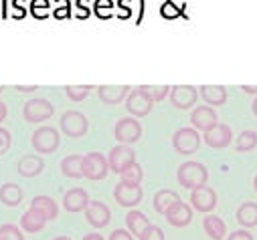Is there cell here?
<instances>
[{
  "mask_svg": "<svg viewBox=\"0 0 257 240\" xmlns=\"http://www.w3.org/2000/svg\"><path fill=\"white\" fill-rule=\"evenodd\" d=\"M176 178H178V184H180L182 188L195 190V188L207 184L209 170H207L205 164H201V162H184V164L178 168Z\"/></svg>",
  "mask_w": 257,
  "mask_h": 240,
  "instance_id": "cell-1",
  "label": "cell"
},
{
  "mask_svg": "<svg viewBox=\"0 0 257 240\" xmlns=\"http://www.w3.org/2000/svg\"><path fill=\"white\" fill-rule=\"evenodd\" d=\"M63 134L67 138H83L89 130V122L87 117L81 111H67L61 115V122H59Z\"/></svg>",
  "mask_w": 257,
  "mask_h": 240,
  "instance_id": "cell-2",
  "label": "cell"
},
{
  "mask_svg": "<svg viewBox=\"0 0 257 240\" xmlns=\"http://www.w3.org/2000/svg\"><path fill=\"white\" fill-rule=\"evenodd\" d=\"M172 146L180 156H192L201 146V136L192 128H180L172 136Z\"/></svg>",
  "mask_w": 257,
  "mask_h": 240,
  "instance_id": "cell-3",
  "label": "cell"
},
{
  "mask_svg": "<svg viewBox=\"0 0 257 240\" xmlns=\"http://www.w3.org/2000/svg\"><path fill=\"white\" fill-rule=\"evenodd\" d=\"M113 136L119 144H125V146L136 144L142 138V126L136 117H121L113 128Z\"/></svg>",
  "mask_w": 257,
  "mask_h": 240,
  "instance_id": "cell-4",
  "label": "cell"
},
{
  "mask_svg": "<svg viewBox=\"0 0 257 240\" xmlns=\"http://www.w3.org/2000/svg\"><path fill=\"white\" fill-rule=\"evenodd\" d=\"M31 144L39 154H53V152H57V148L61 144V138H59V132L55 128L45 126V128H39L33 134Z\"/></svg>",
  "mask_w": 257,
  "mask_h": 240,
  "instance_id": "cell-5",
  "label": "cell"
},
{
  "mask_svg": "<svg viewBox=\"0 0 257 240\" xmlns=\"http://www.w3.org/2000/svg\"><path fill=\"white\" fill-rule=\"evenodd\" d=\"M53 103L51 101H47V99H43V97H35V99H29L27 103H25V107H23V115H25V119L27 122H31V124H41V122H45V119H49L51 115H53Z\"/></svg>",
  "mask_w": 257,
  "mask_h": 240,
  "instance_id": "cell-6",
  "label": "cell"
},
{
  "mask_svg": "<svg viewBox=\"0 0 257 240\" xmlns=\"http://www.w3.org/2000/svg\"><path fill=\"white\" fill-rule=\"evenodd\" d=\"M109 172L107 158L99 152H89L83 156V178L87 180H103Z\"/></svg>",
  "mask_w": 257,
  "mask_h": 240,
  "instance_id": "cell-7",
  "label": "cell"
},
{
  "mask_svg": "<svg viewBox=\"0 0 257 240\" xmlns=\"http://www.w3.org/2000/svg\"><path fill=\"white\" fill-rule=\"evenodd\" d=\"M168 99L176 109L184 111V109L195 107V103L199 99V89L192 85H174V87H170Z\"/></svg>",
  "mask_w": 257,
  "mask_h": 240,
  "instance_id": "cell-8",
  "label": "cell"
},
{
  "mask_svg": "<svg viewBox=\"0 0 257 240\" xmlns=\"http://www.w3.org/2000/svg\"><path fill=\"white\" fill-rule=\"evenodd\" d=\"M134 162H136V152H134V148L125 146V144L115 146V148L109 152V156H107V166H109V170L115 172V174H121L127 166L134 164Z\"/></svg>",
  "mask_w": 257,
  "mask_h": 240,
  "instance_id": "cell-9",
  "label": "cell"
},
{
  "mask_svg": "<svg viewBox=\"0 0 257 240\" xmlns=\"http://www.w3.org/2000/svg\"><path fill=\"white\" fill-rule=\"evenodd\" d=\"M142 196H144V192H142L140 186L125 184V182H121V180H119V184L113 188V198H115V202H117L119 206H123V208H134V206H138V204L142 202Z\"/></svg>",
  "mask_w": 257,
  "mask_h": 240,
  "instance_id": "cell-10",
  "label": "cell"
},
{
  "mask_svg": "<svg viewBox=\"0 0 257 240\" xmlns=\"http://www.w3.org/2000/svg\"><path fill=\"white\" fill-rule=\"evenodd\" d=\"M217 192L213 190V188H209L207 184L205 186H199V188H195V190H190V206L195 208V210H199V212H211V210H215V206H217Z\"/></svg>",
  "mask_w": 257,
  "mask_h": 240,
  "instance_id": "cell-11",
  "label": "cell"
},
{
  "mask_svg": "<svg viewBox=\"0 0 257 240\" xmlns=\"http://www.w3.org/2000/svg\"><path fill=\"white\" fill-rule=\"evenodd\" d=\"M152 101L140 91V89H132L125 97V109L132 117H146L152 111Z\"/></svg>",
  "mask_w": 257,
  "mask_h": 240,
  "instance_id": "cell-12",
  "label": "cell"
},
{
  "mask_svg": "<svg viewBox=\"0 0 257 240\" xmlns=\"http://www.w3.org/2000/svg\"><path fill=\"white\" fill-rule=\"evenodd\" d=\"M190 124L195 126V130L207 132V130H211L213 126L219 124V115L215 113V109L211 105H199L190 113Z\"/></svg>",
  "mask_w": 257,
  "mask_h": 240,
  "instance_id": "cell-13",
  "label": "cell"
},
{
  "mask_svg": "<svg viewBox=\"0 0 257 240\" xmlns=\"http://www.w3.org/2000/svg\"><path fill=\"white\" fill-rule=\"evenodd\" d=\"M233 140V130L225 124H217L213 126L211 130L205 132V144L213 150H221V148H227Z\"/></svg>",
  "mask_w": 257,
  "mask_h": 240,
  "instance_id": "cell-14",
  "label": "cell"
},
{
  "mask_svg": "<svg viewBox=\"0 0 257 240\" xmlns=\"http://www.w3.org/2000/svg\"><path fill=\"white\" fill-rule=\"evenodd\" d=\"M85 220H87L89 226H93V228H103V226L109 224L111 212H109L107 204L97 202V200H95V202L89 200V204H87V208H85Z\"/></svg>",
  "mask_w": 257,
  "mask_h": 240,
  "instance_id": "cell-15",
  "label": "cell"
},
{
  "mask_svg": "<svg viewBox=\"0 0 257 240\" xmlns=\"http://www.w3.org/2000/svg\"><path fill=\"white\" fill-rule=\"evenodd\" d=\"M164 216H166V220H168L170 226L184 228V226H188L190 220H192V208H190L188 204H184L182 200H178V202H174V204L164 212Z\"/></svg>",
  "mask_w": 257,
  "mask_h": 240,
  "instance_id": "cell-16",
  "label": "cell"
},
{
  "mask_svg": "<svg viewBox=\"0 0 257 240\" xmlns=\"http://www.w3.org/2000/svg\"><path fill=\"white\" fill-rule=\"evenodd\" d=\"M87 204H89V194L83 188H71L63 196V206H65L67 212H81L87 208Z\"/></svg>",
  "mask_w": 257,
  "mask_h": 240,
  "instance_id": "cell-17",
  "label": "cell"
},
{
  "mask_svg": "<svg viewBox=\"0 0 257 240\" xmlns=\"http://www.w3.org/2000/svg\"><path fill=\"white\" fill-rule=\"evenodd\" d=\"M130 91H132L130 85H101V87L97 89L99 99H101L105 105H117V103H121V101L127 97V93H130Z\"/></svg>",
  "mask_w": 257,
  "mask_h": 240,
  "instance_id": "cell-18",
  "label": "cell"
},
{
  "mask_svg": "<svg viewBox=\"0 0 257 240\" xmlns=\"http://www.w3.org/2000/svg\"><path fill=\"white\" fill-rule=\"evenodd\" d=\"M199 93H201V99H205L207 105L211 107H221L227 103V89L223 85H203Z\"/></svg>",
  "mask_w": 257,
  "mask_h": 240,
  "instance_id": "cell-19",
  "label": "cell"
},
{
  "mask_svg": "<svg viewBox=\"0 0 257 240\" xmlns=\"http://www.w3.org/2000/svg\"><path fill=\"white\" fill-rule=\"evenodd\" d=\"M45 170V162L39 158V156H33V154H27L19 160V172L21 176L25 178H37L41 172Z\"/></svg>",
  "mask_w": 257,
  "mask_h": 240,
  "instance_id": "cell-20",
  "label": "cell"
},
{
  "mask_svg": "<svg viewBox=\"0 0 257 240\" xmlns=\"http://www.w3.org/2000/svg\"><path fill=\"white\" fill-rule=\"evenodd\" d=\"M61 172L65 178H73V180L83 178V156L73 154V156L63 158L61 160Z\"/></svg>",
  "mask_w": 257,
  "mask_h": 240,
  "instance_id": "cell-21",
  "label": "cell"
},
{
  "mask_svg": "<svg viewBox=\"0 0 257 240\" xmlns=\"http://www.w3.org/2000/svg\"><path fill=\"white\" fill-rule=\"evenodd\" d=\"M203 228L211 240H223L227 234V226H225L223 218H219L217 214H207L203 220Z\"/></svg>",
  "mask_w": 257,
  "mask_h": 240,
  "instance_id": "cell-22",
  "label": "cell"
},
{
  "mask_svg": "<svg viewBox=\"0 0 257 240\" xmlns=\"http://www.w3.org/2000/svg\"><path fill=\"white\" fill-rule=\"evenodd\" d=\"M31 208H35L39 214H43L45 220H55L57 214H59L57 202L53 198H49V196H37V198H33Z\"/></svg>",
  "mask_w": 257,
  "mask_h": 240,
  "instance_id": "cell-23",
  "label": "cell"
},
{
  "mask_svg": "<svg viewBox=\"0 0 257 240\" xmlns=\"http://www.w3.org/2000/svg\"><path fill=\"white\" fill-rule=\"evenodd\" d=\"M237 222L243 228H253L257 226V204L255 202H243L237 208Z\"/></svg>",
  "mask_w": 257,
  "mask_h": 240,
  "instance_id": "cell-24",
  "label": "cell"
},
{
  "mask_svg": "<svg viewBox=\"0 0 257 240\" xmlns=\"http://www.w3.org/2000/svg\"><path fill=\"white\" fill-rule=\"evenodd\" d=\"M25 194H23V188L15 182H9L5 186H0V202L7 204V206H19L23 202Z\"/></svg>",
  "mask_w": 257,
  "mask_h": 240,
  "instance_id": "cell-25",
  "label": "cell"
},
{
  "mask_svg": "<svg viewBox=\"0 0 257 240\" xmlns=\"http://www.w3.org/2000/svg\"><path fill=\"white\" fill-rule=\"evenodd\" d=\"M45 224H47L45 216L39 214L35 208L27 210V212L23 214V218H21V226H23L25 232H33V234H35V232H41V230L45 228Z\"/></svg>",
  "mask_w": 257,
  "mask_h": 240,
  "instance_id": "cell-26",
  "label": "cell"
},
{
  "mask_svg": "<svg viewBox=\"0 0 257 240\" xmlns=\"http://www.w3.org/2000/svg\"><path fill=\"white\" fill-rule=\"evenodd\" d=\"M148 224H150L148 218L140 210H130L125 214V226H127V230L132 232V236H136V238L146 230Z\"/></svg>",
  "mask_w": 257,
  "mask_h": 240,
  "instance_id": "cell-27",
  "label": "cell"
},
{
  "mask_svg": "<svg viewBox=\"0 0 257 240\" xmlns=\"http://www.w3.org/2000/svg\"><path fill=\"white\" fill-rule=\"evenodd\" d=\"M178 200H180V196H178L174 190H160V192H156L152 204H154V210H156L158 214H164V212H166L174 202H178Z\"/></svg>",
  "mask_w": 257,
  "mask_h": 240,
  "instance_id": "cell-28",
  "label": "cell"
},
{
  "mask_svg": "<svg viewBox=\"0 0 257 240\" xmlns=\"http://www.w3.org/2000/svg\"><path fill=\"white\" fill-rule=\"evenodd\" d=\"M257 148V132L255 130H245L239 134V138L235 140V150L239 154H245V152H251Z\"/></svg>",
  "mask_w": 257,
  "mask_h": 240,
  "instance_id": "cell-29",
  "label": "cell"
},
{
  "mask_svg": "<svg viewBox=\"0 0 257 240\" xmlns=\"http://www.w3.org/2000/svg\"><path fill=\"white\" fill-rule=\"evenodd\" d=\"M119 178H121V182H125V184L140 186L142 178H144V170H142V166H140L138 162H134V164H130V166H127V168L119 174Z\"/></svg>",
  "mask_w": 257,
  "mask_h": 240,
  "instance_id": "cell-30",
  "label": "cell"
},
{
  "mask_svg": "<svg viewBox=\"0 0 257 240\" xmlns=\"http://www.w3.org/2000/svg\"><path fill=\"white\" fill-rule=\"evenodd\" d=\"M138 89H140L152 103L166 99L168 93H170V87H168V85H142V87H138Z\"/></svg>",
  "mask_w": 257,
  "mask_h": 240,
  "instance_id": "cell-31",
  "label": "cell"
},
{
  "mask_svg": "<svg viewBox=\"0 0 257 240\" xmlns=\"http://www.w3.org/2000/svg\"><path fill=\"white\" fill-rule=\"evenodd\" d=\"M91 91V85H67L65 93L71 101H83Z\"/></svg>",
  "mask_w": 257,
  "mask_h": 240,
  "instance_id": "cell-32",
  "label": "cell"
},
{
  "mask_svg": "<svg viewBox=\"0 0 257 240\" xmlns=\"http://www.w3.org/2000/svg\"><path fill=\"white\" fill-rule=\"evenodd\" d=\"M0 240H25L23 232L15 224H3L0 226Z\"/></svg>",
  "mask_w": 257,
  "mask_h": 240,
  "instance_id": "cell-33",
  "label": "cell"
},
{
  "mask_svg": "<svg viewBox=\"0 0 257 240\" xmlns=\"http://www.w3.org/2000/svg\"><path fill=\"white\" fill-rule=\"evenodd\" d=\"M140 240H164V232L160 226H154V224H148L146 230L138 236Z\"/></svg>",
  "mask_w": 257,
  "mask_h": 240,
  "instance_id": "cell-34",
  "label": "cell"
},
{
  "mask_svg": "<svg viewBox=\"0 0 257 240\" xmlns=\"http://www.w3.org/2000/svg\"><path fill=\"white\" fill-rule=\"evenodd\" d=\"M35 18H47L49 16V0H33L31 6Z\"/></svg>",
  "mask_w": 257,
  "mask_h": 240,
  "instance_id": "cell-35",
  "label": "cell"
},
{
  "mask_svg": "<svg viewBox=\"0 0 257 240\" xmlns=\"http://www.w3.org/2000/svg\"><path fill=\"white\" fill-rule=\"evenodd\" d=\"M11 144H13V138H11V132L0 128V156L7 154L11 150Z\"/></svg>",
  "mask_w": 257,
  "mask_h": 240,
  "instance_id": "cell-36",
  "label": "cell"
},
{
  "mask_svg": "<svg viewBox=\"0 0 257 240\" xmlns=\"http://www.w3.org/2000/svg\"><path fill=\"white\" fill-rule=\"evenodd\" d=\"M227 240H253V234L247 230V228H239V230H233Z\"/></svg>",
  "mask_w": 257,
  "mask_h": 240,
  "instance_id": "cell-37",
  "label": "cell"
},
{
  "mask_svg": "<svg viewBox=\"0 0 257 240\" xmlns=\"http://www.w3.org/2000/svg\"><path fill=\"white\" fill-rule=\"evenodd\" d=\"M95 10L101 18H109V10H111V2L109 0H97V4H95Z\"/></svg>",
  "mask_w": 257,
  "mask_h": 240,
  "instance_id": "cell-38",
  "label": "cell"
},
{
  "mask_svg": "<svg viewBox=\"0 0 257 240\" xmlns=\"http://www.w3.org/2000/svg\"><path fill=\"white\" fill-rule=\"evenodd\" d=\"M109 240H134L132 232L130 230H125V228H117L109 234Z\"/></svg>",
  "mask_w": 257,
  "mask_h": 240,
  "instance_id": "cell-39",
  "label": "cell"
},
{
  "mask_svg": "<svg viewBox=\"0 0 257 240\" xmlns=\"http://www.w3.org/2000/svg\"><path fill=\"white\" fill-rule=\"evenodd\" d=\"M15 18H25V8L21 0H15Z\"/></svg>",
  "mask_w": 257,
  "mask_h": 240,
  "instance_id": "cell-40",
  "label": "cell"
},
{
  "mask_svg": "<svg viewBox=\"0 0 257 240\" xmlns=\"http://www.w3.org/2000/svg\"><path fill=\"white\" fill-rule=\"evenodd\" d=\"M241 91L249 95H257V85H241Z\"/></svg>",
  "mask_w": 257,
  "mask_h": 240,
  "instance_id": "cell-41",
  "label": "cell"
},
{
  "mask_svg": "<svg viewBox=\"0 0 257 240\" xmlns=\"http://www.w3.org/2000/svg\"><path fill=\"white\" fill-rule=\"evenodd\" d=\"M7 115H9V107H7L3 101H0V122H5Z\"/></svg>",
  "mask_w": 257,
  "mask_h": 240,
  "instance_id": "cell-42",
  "label": "cell"
},
{
  "mask_svg": "<svg viewBox=\"0 0 257 240\" xmlns=\"http://www.w3.org/2000/svg\"><path fill=\"white\" fill-rule=\"evenodd\" d=\"M83 240H105V238L101 234H97V232H89V234L83 236Z\"/></svg>",
  "mask_w": 257,
  "mask_h": 240,
  "instance_id": "cell-43",
  "label": "cell"
},
{
  "mask_svg": "<svg viewBox=\"0 0 257 240\" xmlns=\"http://www.w3.org/2000/svg\"><path fill=\"white\" fill-rule=\"evenodd\" d=\"M17 89H19V91H23V93H31V91H35L37 87H35V85H31V87H23V85H19Z\"/></svg>",
  "mask_w": 257,
  "mask_h": 240,
  "instance_id": "cell-44",
  "label": "cell"
},
{
  "mask_svg": "<svg viewBox=\"0 0 257 240\" xmlns=\"http://www.w3.org/2000/svg\"><path fill=\"white\" fill-rule=\"evenodd\" d=\"M251 111H253V115L257 117V97L253 99V103H251Z\"/></svg>",
  "mask_w": 257,
  "mask_h": 240,
  "instance_id": "cell-45",
  "label": "cell"
},
{
  "mask_svg": "<svg viewBox=\"0 0 257 240\" xmlns=\"http://www.w3.org/2000/svg\"><path fill=\"white\" fill-rule=\"evenodd\" d=\"M53 240H71L69 236H57V238H53Z\"/></svg>",
  "mask_w": 257,
  "mask_h": 240,
  "instance_id": "cell-46",
  "label": "cell"
},
{
  "mask_svg": "<svg viewBox=\"0 0 257 240\" xmlns=\"http://www.w3.org/2000/svg\"><path fill=\"white\" fill-rule=\"evenodd\" d=\"M253 188H255V192H257V174H255V178H253Z\"/></svg>",
  "mask_w": 257,
  "mask_h": 240,
  "instance_id": "cell-47",
  "label": "cell"
},
{
  "mask_svg": "<svg viewBox=\"0 0 257 240\" xmlns=\"http://www.w3.org/2000/svg\"><path fill=\"white\" fill-rule=\"evenodd\" d=\"M3 89H5V87H0V93H3Z\"/></svg>",
  "mask_w": 257,
  "mask_h": 240,
  "instance_id": "cell-48",
  "label": "cell"
}]
</instances>
